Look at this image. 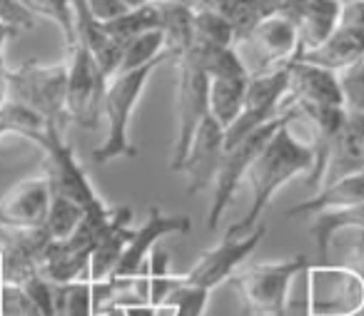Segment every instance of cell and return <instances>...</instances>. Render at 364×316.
<instances>
[{
    "label": "cell",
    "instance_id": "36",
    "mask_svg": "<svg viewBox=\"0 0 364 316\" xmlns=\"http://www.w3.org/2000/svg\"><path fill=\"white\" fill-rule=\"evenodd\" d=\"M3 135H6V130H3V125H0V137H3Z\"/></svg>",
    "mask_w": 364,
    "mask_h": 316
},
{
    "label": "cell",
    "instance_id": "18",
    "mask_svg": "<svg viewBox=\"0 0 364 316\" xmlns=\"http://www.w3.org/2000/svg\"><path fill=\"white\" fill-rule=\"evenodd\" d=\"M132 234V209L130 207H115V217L107 231L100 236L90 256V266H87V279L90 281H105L117 269L122 251H125L127 241Z\"/></svg>",
    "mask_w": 364,
    "mask_h": 316
},
{
    "label": "cell",
    "instance_id": "20",
    "mask_svg": "<svg viewBox=\"0 0 364 316\" xmlns=\"http://www.w3.org/2000/svg\"><path fill=\"white\" fill-rule=\"evenodd\" d=\"M364 202V172L352 177H344V180L334 182L329 187H322V190L314 192L309 200L299 202V205L289 207L287 217L294 219V217H312L322 214V212H334V209H347V207L362 205Z\"/></svg>",
    "mask_w": 364,
    "mask_h": 316
},
{
    "label": "cell",
    "instance_id": "11",
    "mask_svg": "<svg viewBox=\"0 0 364 316\" xmlns=\"http://www.w3.org/2000/svg\"><path fill=\"white\" fill-rule=\"evenodd\" d=\"M250 55L257 58L250 75L269 72L299 60V33L297 18L287 13H269L252 23L245 36Z\"/></svg>",
    "mask_w": 364,
    "mask_h": 316
},
{
    "label": "cell",
    "instance_id": "34",
    "mask_svg": "<svg viewBox=\"0 0 364 316\" xmlns=\"http://www.w3.org/2000/svg\"><path fill=\"white\" fill-rule=\"evenodd\" d=\"M122 6H127L132 11V8H142V6H147V3H152V0H120Z\"/></svg>",
    "mask_w": 364,
    "mask_h": 316
},
{
    "label": "cell",
    "instance_id": "35",
    "mask_svg": "<svg viewBox=\"0 0 364 316\" xmlns=\"http://www.w3.org/2000/svg\"><path fill=\"white\" fill-rule=\"evenodd\" d=\"M3 239H6V229H3V224H0V244H3Z\"/></svg>",
    "mask_w": 364,
    "mask_h": 316
},
{
    "label": "cell",
    "instance_id": "37",
    "mask_svg": "<svg viewBox=\"0 0 364 316\" xmlns=\"http://www.w3.org/2000/svg\"><path fill=\"white\" fill-rule=\"evenodd\" d=\"M359 65H362V67H364V55H362V60H359Z\"/></svg>",
    "mask_w": 364,
    "mask_h": 316
},
{
    "label": "cell",
    "instance_id": "12",
    "mask_svg": "<svg viewBox=\"0 0 364 316\" xmlns=\"http://www.w3.org/2000/svg\"><path fill=\"white\" fill-rule=\"evenodd\" d=\"M264 234H267V224H264V222H259L252 231L240 234V236L225 231L223 241H220L218 246H213L210 251H205L198 259V264L182 274V279L188 281V284H195L213 294L220 284L232 279L235 271H237L240 266L247 261V256L259 246Z\"/></svg>",
    "mask_w": 364,
    "mask_h": 316
},
{
    "label": "cell",
    "instance_id": "16",
    "mask_svg": "<svg viewBox=\"0 0 364 316\" xmlns=\"http://www.w3.org/2000/svg\"><path fill=\"white\" fill-rule=\"evenodd\" d=\"M359 172H364V115L347 110L342 130L337 132L332 147H329L319 190L344 180V177L359 175Z\"/></svg>",
    "mask_w": 364,
    "mask_h": 316
},
{
    "label": "cell",
    "instance_id": "14",
    "mask_svg": "<svg viewBox=\"0 0 364 316\" xmlns=\"http://www.w3.org/2000/svg\"><path fill=\"white\" fill-rule=\"evenodd\" d=\"M50 175H33L21 180L0 202V224L3 229H43L53 202Z\"/></svg>",
    "mask_w": 364,
    "mask_h": 316
},
{
    "label": "cell",
    "instance_id": "1",
    "mask_svg": "<svg viewBox=\"0 0 364 316\" xmlns=\"http://www.w3.org/2000/svg\"><path fill=\"white\" fill-rule=\"evenodd\" d=\"M314 167V147L309 137V127L302 115H294L284 127L274 132L272 140L264 145L247 172V180L252 185V205H250L245 219L230 224V234H247L262 222L269 202L274 200L279 190L294 177L307 175Z\"/></svg>",
    "mask_w": 364,
    "mask_h": 316
},
{
    "label": "cell",
    "instance_id": "33",
    "mask_svg": "<svg viewBox=\"0 0 364 316\" xmlns=\"http://www.w3.org/2000/svg\"><path fill=\"white\" fill-rule=\"evenodd\" d=\"M6 72H8V67H6V70L0 67V102L8 97V77H6Z\"/></svg>",
    "mask_w": 364,
    "mask_h": 316
},
{
    "label": "cell",
    "instance_id": "4",
    "mask_svg": "<svg viewBox=\"0 0 364 316\" xmlns=\"http://www.w3.org/2000/svg\"><path fill=\"white\" fill-rule=\"evenodd\" d=\"M294 115H297V107L282 112V115H277L274 120L264 122L262 127L252 130L247 137L235 142L232 147H225V155H223V160H220L218 177H215V182H213L215 192H213V205H210V219H208L210 229H218V224L223 222V214L228 212V207L232 205L235 192H237L240 182L247 177L252 162L257 160V155L264 150V145L274 137V132H277L279 127L287 125Z\"/></svg>",
    "mask_w": 364,
    "mask_h": 316
},
{
    "label": "cell",
    "instance_id": "26",
    "mask_svg": "<svg viewBox=\"0 0 364 316\" xmlns=\"http://www.w3.org/2000/svg\"><path fill=\"white\" fill-rule=\"evenodd\" d=\"M82 217H85V209L77 202L68 200L63 195H53L50 209H48V219L43 224V229L50 236V241H63L75 234Z\"/></svg>",
    "mask_w": 364,
    "mask_h": 316
},
{
    "label": "cell",
    "instance_id": "19",
    "mask_svg": "<svg viewBox=\"0 0 364 316\" xmlns=\"http://www.w3.org/2000/svg\"><path fill=\"white\" fill-rule=\"evenodd\" d=\"M342 18V0H307L297 13L299 58L322 48L334 36Z\"/></svg>",
    "mask_w": 364,
    "mask_h": 316
},
{
    "label": "cell",
    "instance_id": "9",
    "mask_svg": "<svg viewBox=\"0 0 364 316\" xmlns=\"http://www.w3.org/2000/svg\"><path fill=\"white\" fill-rule=\"evenodd\" d=\"M105 75L95 65L92 55L80 45L73 43L68 58V92H65V115L68 122L80 127H97L102 117V92H105Z\"/></svg>",
    "mask_w": 364,
    "mask_h": 316
},
{
    "label": "cell",
    "instance_id": "6",
    "mask_svg": "<svg viewBox=\"0 0 364 316\" xmlns=\"http://www.w3.org/2000/svg\"><path fill=\"white\" fill-rule=\"evenodd\" d=\"M292 65L277 67V70L259 72V75H250L247 92H245V105L235 125L225 132V147H232L242 137H247L252 130L262 127L264 122L274 120L282 112L292 110L294 100L289 95V75H292Z\"/></svg>",
    "mask_w": 364,
    "mask_h": 316
},
{
    "label": "cell",
    "instance_id": "29",
    "mask_svg": "<svg viewBox=\"0 0 364 316\" xmlns=\"http://www.w3.org/2000/svg\"><path fill=\"white\" fill-rule=\"evenodd\" d=\"M208 301H210V291L200 289L195 284H188V281L182 279L162 304L175 306L177 316H203L205 309H208Z\"/></svg>",
    "mask_w": 364,
    "mask_h": 316
},
{
    "label": "cell",
    "instance_id": "15",
    "mask_svg": "<svg viewBox=\"0 0 364 316\" xmlns=\"http://www.w3.org/2000/svg\"><path fill=\"white\" fill-rule=\"evenodd\" d=\"M225 155V127L218 120H213L208 112V117L203 120V125L198 127L190 150L182 160L180 170L188 175V192L198 195V192L213 187L215 177L220 170V160Z\"/></svg>",
    "mask_w": 364,
    "mask_h": 316
},
{
    "label": "cell",
    "instance_id": "31",
    "mask_svg": "<svg viewBox=\"0 0 364 316\" xmlns=\"http://www.w3.org/2000/svg\"><path fill=\"white\" fill-rule=\"evenodd\" d=\"M339 264H344L352 271H357L364 281V231L362 229H359V236H354V239L347 244V249H344V259L339 261Z\"/></svg>",
    "mask_w": 364,
    "mask_h": 316
},
{
    "label": "cell",
    "instance_id": "23",
    "mask_svg": "<svg viewBox=\"0 0 364 316\" xmlns=\"http://www.w3.org/2000/svg\"><path fill=\"white\" fill-rule=\"evenodd\" d=\"M344 229H362L364 231V202L362 205L347 207V209L322 212V214L309 219V234H312L322 259L329 254L332 239Z\"/></svg>",
    "mask_w": 364,
    "mask_h": 316
},
{
    "label": "cell",
    "instance_id": "21",
    "mask_svg": "<svg viewBox=\"0 0 364 316\" xmlns=\"http://www.w3.org/2000/svg\"><path fill=\"white\" fill-rule=\"evenodd\" d=\"M250 77H210L208 85V112L213 120L225 127V132L235 125L245 105Z\"/></svg>",
    "mask_w": 364,
    "mask_h": 316
},
{
    "label": "cell",
    "instance_id": "25",
    "mask_svg": "<svg viewBox=\"0 0 364 316\" xmlns=\"http://www.w3.org/2000/svg\"><path fill=\"white\" fill-rule=\"evenodd\" d=\"M46 117L41 112H36L33 107L23 105V102L13 100V97H6V100L0 102V125L6 130V135H23L28 140H36L43 130L48 127Z\"/></svg>",
    "mask_w": 364,
    "mask_h": 316
},
{
    "label": "cell",
    "instance_id": "10",
    "mask_svg": "<svg viewBox=\"0 0 364 316\" xmlns=\"http://www.w3.org/2000/svg\"><path fill=\"white\" fill-rule=\"evenodd\" d=\"M63 130H65V127H60L58 122H48V127L33 142H36L48 155V160H50L48 175H50V182H53V192L77 202L82 209H87V207L102 202V197L97 195L95 187L90 185L85 167L77 162L73 147L63 140Z\"/></svg>",
    "mask_w": 364,
    "mask_h": 316
},
{
    "label": "cell",
    "instance_id": "30",
    "mask_svg": "<svg viewBox=\"0 0 364 316\" xmlns=\"http://www.w3.org/2000/svg\"><path fill=\"white\" fill-rule=\"evenodd\" d=\"M82 6H85L87 16L95 23H100V26L115 21V18L125 16L130 11L127 6H122L120 0H82Z\"/></svg>",
    "mask_w": 364,
    "mask_h": 316
},
{
    "label": "cell",
    "instance_id": "17",
    "mask_svg": "<svg viewBox=\"0 0 364 316\" xmlns=\"http://www.w3.org/2000/svg\"><path fill=\"white\" fill-rule=\"evenodd\" d=\"M289 95L294 105L344 107L339 72L304 60H294L292 75H289Z\"/></svg>",
    "mask_w": 364,
    "mask_h": 316
},
{
    "label": "cell",
    "instance_id": "8",
    "mask_svg": "<svg viewBox=\"0 0 364 316\" xmlns=\"http://www.w3.org/2000/svg\"><path fill=\"white\" fill-rule=\"evenodd\" d=\"M180 58V82H177V127L175 150H172V170H180L182 160L188 155L190 142H193L198 127L208 117V85L210 75L205 72L195 48L190 45Z\"/></svg>",
    "mask_w": 364,
    "mask_h": 316
},
{
    "label": "cell",
    "instance_id": "27",
    "mask_svg": "<svg viewBox=\"0 0 364 316\" xmlns=\"http://www.w3.org/2000/svg\"><path fill=\"white\" fill-rule=\"evenodd\" d=\"M53 296H55V316H95L90 279L53 284Z\"/></svg>",
    "mask_w": 364,
    "mask_h": 316
},
{
    "label": "cell",
    "instance_id": "28",
    "mask_svg": "<svg viewBox=\"0 0 364 316\" xmlns=\"http://www.w3.org/2000/svg\"><path fill=\"white\" fill-rule=\"evenodd\" d=\"M147 281H150V304L157 306L172 294L177 284L182 281V274L170 271V254L160 246L150 251L147 256Z\"/></svg>",
    "mask_w": 364,
    "mask_h": 316
},
{
    "label": "cell",
    "instance_id": "32",
    "mask_svg": "<svg viewBox=\"0 0 364 316\" xmlns=\"http://www.w3.org/2000/svg\"><path fill=\"white\" fill-rule=\"evenodd\" d=\"M125 316H157L152 304H137V306H125Z\"/></svg>",
    "mask_w": 364,
    "mask_h": 316
},
{
    "label": "cell",
    "instance_id": "22",
    "mask_svg": "<svg viewBox=\"0 0 364 316\" xmlns=\"http://www.w3.org/2000/svg\"><path fill=\"white\" fill-rule=\"evenodd\" d=\"M167 58H172V50L167 48L165 28L142 33V36L130 38L127 43H122V55H120V62H117L115 75H125V72L140 70V67L167 60Z\"/></svg>",
    "mask_w": 364,
    "mask_h": 316
},
{
    "label": "cell",
    "instance_id": "24",
    "mask_svg": "<svg viewBox=\"0 0 364 316\" xmlns=\"http://www.w3.org/2000/svg\"><path fill=\"white\" fill-rule=\"evenodd\" d=\"M102 28L120 43H127L130 38H137L142 33L165 28V3L162 0H152V3H147L142 8H132L125 16L105 23Z\"/></svg>",
    "mask_w": 364,
    "mask_h": 316
},
{
    "label": "cell",
    "instance_id": "7",
    "mask_svg": "<svg viewBox=\"0 0 364 316\" xmlns=\"http://www.w3.org/2000/svg\"><path fill=\"white\" fill-rule=\"evenodd\" d=\"M364 311V281L344 264H317L307 269L309 316H359Z\"/></svg>",
    "mask_w": 364,
    "mask_h": 316
},
{
    "label": "cell",
    "instance_id": "38",
    "mask_svg": "<svg viewBox=\"0 0 364 316\" xmlns=\"http://www.w3.org/2000/svg\"><path fill=\"white\" fill-rule=\"evenodd\" d=\"M342 3H352V0H342Z\"/></svg>",
    "mask_w": 364,
    "mask_h": 316
},
{
    "label": "cell",
    "instance_id": "3",
    "mask_svg": "<svg viewBox=\"0 0 364 316\" xmlns=\"http://www.w3.org/2000/svg\"><path fill=\"white\" fill-rule=\"evenodd\" d=\"M162 62L165 60L107 80L105 92H102V115L107 120V135L105 142L92 150V157H95L97 165H107V162L120 160V157L137 155V147L130 140V122L132 115H135L137 102H140L142 92H145L147 80Z\"/></svg>",
    "mask_w": 364,
    "mask_h": 316
},
{
    "label": "cell",
    "instance_id": "5",
    "mask_svg": "<svg viewBox=\"0 0 364 316\" xmlns=\"http://www.w3.org/2000/svg\"><path fill=\"white\" fill-rule=\"evenodd\" d=\"M8 97L23 102L41 112L46 120L68 125L65 115V92H68V62L58 65H41L26 62L23 67L8 70Z\"/></svg>",
    "mask_w": 364,
    "mask_h": 316
},
{
    "label": "cell",
    "instance_id": "2",
    "mask_svg": "<svg viewBox=\"0 0 364 316\" xmlns=\"http://www.w3.org/2000/svg\"><path fill=\"white\" fill-rule=\"evenodd\" d=\"M309 261L304 254L289 259L262 261L242 271H235L228 281L242 301L247 316H284L289 309V289L299 274H307Z\"/></svg>",
    "mask_w": 364,
    "mask_h": 316
},
{
    "label": "cell",
    "instance_id": "13",
    "mask_svg": "<svg viewBox=\"0 0 364 316\" xmlns=\"http://www.w3.org/2000/svg\"><path fill=\"white\" fill-rule=\"evenodd\" d=\"M193 229V222L185 214H165L160 207H150L142 227L132 229L130 241L122 251L117 269L112 271L110 279H122V276H135L147 266V256L157 246L162 236L170 234H188Z\"/></svg>",
    "mask_w": 364,
    "mask_h": 316
}]
</instances>
